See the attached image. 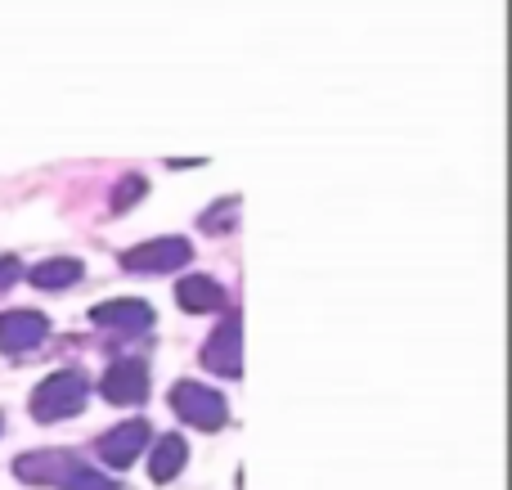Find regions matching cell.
Here are the masks:
<instances>
[{
	"label": "cell",
	"instance_id": "cell-1",
	"mask_svg": "<svg viewBox=\"0 0 512 490\" xmlns=\"http://www.w3.org/2000/svg\"><path fill=\"white\" fill-rule=\"evenodd\" d=\"M86 378L77 374V369H59V374H50L41 387L32 392V414L41 423H59V419H72V414L86 405Z\"/></svg>",
	"mask_w": 512,
	"mask_h": 490
},
{
	"label": "cell",
	"instance_id": "cell-4",
	"mask_svg": "<svg viewBox=\"0 0 512 490\" xmlns=\"http://www.w3.org/2000/svg\"><path fill=\"white\" fill-rule=\"evenodd\" d=\"M185 261H194V248H189V239H153V243H140V248H131L122 257L126 270H140V275H149V270H176L185 266Z\"/></svg>",
	"mask_w": 512,
	"mask_h": 490
},
{
	"label": "cell",
	"instance_id": "cell-15",
	"mask_svg": "<svg viewBox=\"0 0 512 490\" xmlns=\"http://www.w3.org/2000/svg\"><path fill=\"white\" fill-rule=\"evenodd\" d=\"M14 279H18V261H14V257H5V261H0V288L14 284Z\"/></svg>",
	"mask_w": 512,
	"mask_h": 490
},
{
	"label": "cell",
	"instance_id": "cell-16",
	"mask_svg": "<svg viewBox=\"0 0 512 490\" xmlns=\"http://www.w3.org/2000/svg\"><path fill=\"white\" fill-rule=\"evenodd\" d=\"M0 428H5V419H0Z\"/></svg>",
	"mask_w": 512,
	"mask_h": 490
},
{
	"label": "cell",
	"instance_id": "cell-10",
	"mask_svg": "<svg viewBox=\"0 0 512 490\" xmlns=\"http://www.w3.org/2000/svg\"><path fill=\"white\" fill-rule=\"evenodd\" d=\"M176 302L185 306L189 315H203V311H225V288L216 284V279H207V275H189V279H180V288H176Z\"/></svg>",
	"mask_w": 512,
	"mask_h": 490
},
{
	"label": "cell",
	"instance_id": "cell-8",
	"mask_svg": "<svg viewBox=\"0 0 512 490\" xmlns=\"http://www.w3.org/2000/svg\"><path fill=\"white\" fill-rule=\"evenodd\" d=\"M149 437H153L149 423L131 419V423H122V428L104 432V441H99V455H104L113 468H131L135 459H140V450L149 446Z\"/></svg>",
	"mask_w": 512,
	"mask_h": 490
},
{
	"label": "cell",
	"instance_id": "cell-5",
	"mask_svg": "<svg viewBox=\"0 0 512 490\" xmlns=\"http://www.w3.org/2000/svg\"><path fill=\"white\" fill-rule=\"evenodd\" d=\"M45 333H50V320L41 311H9L0 315V351L9 356H23V351L41 347Z\"/></svg>",
	"mask_w": 512,
	"mask_h": 490
},
{
	"label": "cell",
	"instance_id": "cell-11",
	"mask_svg": "<svg viewBox=\"0 0 512 490\" xmlns=\"http://www.w3.org/2000/svg\"><path fill=\"white\" fill-rule=\"evenodd\" d=\"M185 459H189V446L180 437H162V441H153V459H149V477L153 482H171V477L185 468Z\"/></svg>",
	"mask_w": 512,
	"mask_h": 490
},
{
	"label": "cell",
	"instance_id": "cell-13",
	"mask_svg": "<svg viewBox=\"0 0 512 490\" xmlns=\"http://www.w3.org/2000/svg\"><path fill=\"white\" fill-rule=\"evenodd\" d=\"M68 490H117V482L104 473H95V468H77V473L68 477Z\"/></svg>",
	"mask_w": 512,
	"mask_h": 490
},
{
	"label": "cell",
	"instance_id": "cell-6",
	"mask_svg": "<svg viewBox=\"0 0 512 490\" xmlns=\"http://www.w3.org/2000/svg\"><path fill=\"white\" fill-rule=\"evenodd\" d=\"M90 320H95L99 329H113V333L135 338V333L153 329V306L149 302H135V297H117V302L95 306V311H90Z\"/></svg>",
	"mask_w": 512,
	"mask_h": 490
},
{
	"label": "cell",
	"instance_id": "cell-14",
	"mask_svg": "<svg viewBox=\"0 0 512 490\" xmlns=\"http://www.w3.org/2000/svg\"><path fill=\"white\" fill-rule=\"evenodd\" d=\"M144 194V180L140 176H131V180H122V194H113V207H126V203H135V198Z\"/></svg>",
	"mask_w": 512,
	"mask_h": 490
},
{
	"label": "cell",
	"instance_id": "cell-12",
	"mask_svg": "<svg viewBox=\"0 0 512 490\" xmlns=\"http://www.w3.org/2000/svg\"><path fill=\"white\" fill-rule=\"evenodd\" d=\"M77 279H81V261H68V257L45 261V266L32 270L36 288H68V284H77Z\"/></svg>",
	"mask_w": 512,
	"mask_h": 490
},
{
	"label": "cell",
	"instance_id": "cell-9",
	"mask_svg": "<svg viewBox=\"0 0 512 490\" xmlns=\"http://www.w3.org/2000/svg\"><path fill=\"white\" fill-rule=\"evenodd\" d=\"M77 468L81 464L68 455V450H50V455H23L14 464V473L23 477V482H32V486H59V482H68Z\"/></svg>",
	"mask_w": 512,
	"mask_h": 490
},
{
	"label": "cell",
	"instance_id": "cell-3",
	"mask_svg": "<svg viewBox=\"0 0 512 490\" xmlns=\"http://www.w3.org/2000/svg\"><path fill=\"white\" fill-rule=\"evenodd\" d=\"M203 365L221 378L243 374V324H239V315H230V320L212 333V342L203 347Z\"/></svg>",
	"mask_w": 512,
	"mask_h": 490
},
{
	"label": "cell",
	"instance_id": "cell-2",
	"mask_svg": "<svg viewBox=\"0 0 512 490\" xmlns=\"http://www.w3.org/2000/svg\"><path fill=\"white\" fill-rule=\"evenodd\" d=\"M171 405H176L180 419H189L194 428H203V432H216L225 419H230L225 396L212 392V387H203V383H176L171 387Z\"/></svg>",
	"mask_w": 512,
	"mask_h": 490
},
{
	"label": "cell",
	"instance_id": "cell-7",
	"mask_svg": "<svg viewBox=\"0 0 512 490\" xmlns=\"http://www.w3.org/2000/svg\"><path fill=\"white\" fill-rule=\"evenodd\" d=\"M99 392H104L113 405H140L144 396H149V369H144L140 360H117V365L104 374Z\"/></svg>",
	"mask_w": 512,
	"mask_h": 490
}]
</instances>
